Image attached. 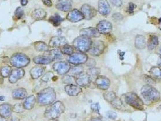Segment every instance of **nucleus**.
I'll return each mask as SVG.
<instances>
[{
  "instance_id": "obj_1",
  "label": "nucleus",
  "mask_w": 161,
  "mask_h": 121,
  "mask_svg": "<svg viewBox=\"0 0 161 121\" xmlns=\"http://www.w3.org/2000/svg\"><path fill=\"white\" fill-rule=\"evenodd\" d=\"M56 99V93L53 88L48 87L38 93V103L41 105H47L53 104Z\"/></svg>"
},
{
  "instance_id": "obj_2",
  "label": "nucleus",
  "mask_w": 161,
  "mask_h": 121,
  "mask_svg": "<svg viewBox=\"0 0 161 121\" xmlns=\"http://www.w3.org/2000/svg\"><path fill=\"white\" fill-rule=\"evenodd\" d=\"M65 111V106L60 102L58 101L51 104L44 113V116L47 119H54L58 118Z\"/></svg>"
},
{
  "instance_id": "obj_3",
  "label": "nucleus",
  "mask_w": 161,
  "mask_h": 121,
  "mask_svg": "<svg viewBox=\"0 0 161 121\" xmlns=\"http://www.w3.org/2000/svg\"><path fill=\"white\" fill-rule=\"evenodd\" d=\"M141 94L147 102H156L160 99L159 92L153 86L149 85H145L142 88Z\"/></svg>"
},
{
  "instance_id": "obj_4",
  "label": "nucleus",
  "mask_w": 161,
  "mask_h": 121,
  "mask_svg": "<svg viewBox=\"0 0 161 121\" xmlns=\"http://www.w3.org/2000/svg\"><path fill=\"white\" fill-rule=\"evenodd\" d=\"M93 41L91 38L85 36H80L75 39L73 43V47L80 52L85 53L88 52L91 48Z\"/></svg>"
},
{
  "instance_id": "obj_5",
  "label": "nucleus",
  "mask_w": 161,
  "mask_h": 121,
  "mask_svg": "<svg viewBox=\"0 0 161 121\" xmlns=\"http://www.w3.org/2000/svg\"><path fill=\"white\" fill-rule=\"evenodd\" d=\"M125 102L131 105L135 109L143 110L144 109V102L142 99L134 93H128L123 96Z\"/></svg>"
},
{
  "instance_id": "obj_6",
  "label": "nucleus",
  "mask_w": 161,
  "mask_h": 121,
  "mask_svg": "<svg viewBox=\"0 0 161 121\" xmlns=\"http://www.w3.org/2000/svg\"><path fill=\"white\" fill-rule=\"evenodd\" d=\"M10 63L12 66L18 69H22L30 63V58L23 53H17L12 56Z\"/></svg>"
},
{
  "instance_id": "obj_7",
  "label": "nucleus",
  "mask_w": 161,
  "mask_h": 121,
  "mask_svg": "<svg viewBox=\"0 0 161 121\" xmlns=\"http://www.w3.org/2000/svg\"><path fill=\"white\" fill-rule=\"evenodd\" d=\"M56 56L53 50L50 51H47L42 55H39L35 56L33 60L34 62L39 65H46L53 62L56 59Z\"/></svg>"
},
{
  "instance_id": "obj_8",
  "label": "nucleus",
  "mask_w": 161,
  "mask_h": 121,
  "mask_svg": "<svg viewBox=\"0 0 161 121\" xmlns=\"http://www.w3.org/2000/svg\"><path fill=\"white\" fill-rule=\"evenodd\" d=\"M88 59V56L84 53L76 52L73 53L69 58V62L75 65L85 64Z\"/></svg>"
},
{
  "instance_id": "obj_9",
  "label": "nucleus",
  "mask_w": 161,
  "mask_h": 121,
  "mask_svg": "<svg viewBox=\"0 0 161 121\" xmlns=\"http://www.w3.org/2000/svg\"><path fill=\"white\" fill-rule=\"evenodd\" d=\"M104 49L105 45L102 41H95L92 43L91 48L88 50V52L94 56H98L104 52Z\"/></svg>"
},
{
  "instance_id": "obj_10",
  "label": "nucleus",
  "mask_w": 161,
  "mask_h": 121,
  "mask_svg": "<svg viewBox=\"0 0 161 121\" xmlns=\"http://www.w3.org/2000/svg\"><path fill=\"white\" fill-rule=\"evenodd\" d=\"M70 65L65 61H59L53 65V70L60 75H64L69 72Z\"/></svg>"
},
{
  "instance_id": "obj_11",
  "label": "nucleus",
  "mask_w": 161,
  "mask_h": 121,
  "mask_svg": "<svg viewBox=\"0 0 161 121\" xmlns=\"http://www.w3.org/2000/svg\"><path fill=\"white\" fill-rule=\"evenodd\" d=\"M95 84L96 87L99 89L102 90H106L110 87V81L106 76L99 75L95 79Z\"/></svg>"
},
{
  "instance_id": "obj_12",
  "label": "nucleus",
  "mask_w": 161,
  "mask_h": 121,
  "mask_svg": "<svg viewBox=\"0 0 161 121\" xmlns=\"http://www.w3.org/2000/svg\"><path fill=\"white\" fill-rule=\"evenodd\" d=\"M66 44H67V40L65 37L56 36L51 38L49 43V46L53 48H60L62 47Z\"/></svg>"
},
{
  "instance_id": "obj_13",
  "label": "nucleus",
  "mask_w": 161,
  "mask_h": 121,
  "mask_svg": "<svg viewBox=\"0 0 161 121\" xmlns=\"http://www.w3.org/2000/svg\"><path fill=\"white\" fill-rule=\"evenodd\" d=\"M96 29L100 34H108L112 31V24L107 20H102L96 25Z\"/></svg>"
},
{
  "instance_id": "obj_14",
  "label": "nucleus",
  "mask_w": 161,
  "mask_h": 121,
  "mask_svg": "<svg viewBox=\"0 0 161 121\" xmlns=\"http://www.w3.org/2000/svg\"><path fill=\"white\" fill-rule=\"evenodd\" d=\"M84 18L81 12L78 9H73L69 12L67 15V19L72 23H77Z\"/></svg>"
},
{
  "instance_id": "obj_15",
  "label": "nucleus",
  "mask_w": 161,
  "mask_h": 121,
  "mask_svg": "<svg viewBox=\"0 0 161 121\" xmlns=\"http://www.w3.org/2000/svg\"><path fill=\"white\" fill-rule=\"evenodd\" d=\"M81 12L84 18L88 20L92 19L96 15V10L88 4H84L81 7Z\"/></svg>"
},
{
  "instance_id": "obj_16",
  "label": "nucleus",
  "mask_w": 161,
  "mask_h": 121,
  "mask_svg": "<svg viewBox=\"0 0 161 121\" xmlns=\"http://www.w3.org/2000/svg\"><path fill=\"white\" fill-rule=\"evenodd\" d=\"M92 82V78L88 74H81L76 79V83L79 87H87L90 86Z\"/></svg>"
},
{
  "instance_id": "obj_17",
  "label": "nucleus",
  "mask_w": 161,
  "mask_h": 121,
  "mask_svg": "<svg viewBox=\"0 0 161 121\" xmlns=\"http://www.w3.org/2000/svg\"><path fill=\"white\" fill-rule=\"evenodd\" d=\"M25 72L23 69H16L13 70L9 76V82L12 84L16 83L18 80L24 77Z\"/></svg>"
},
{
  "instance_id": "obj_18",
  "label": "nucleus",
  "mask_w": 161,
  "mask_h": 121,
  "mask_svg": "<svg viewBox=\"0 0 161 121\" xmlns=\"http://www.w3.org/2000/svg\"><path fill=\"white\" fill-rule=\"evenodd\" d=\"M72 0H58L56 4V8L61 11L67 12L72 8Z\"/></svg>"
},
{
  "instance_id": "obj_19",
  "label": "nucleus",
  "mask_w": 161,
  "mask_h": 121,
  "mask_svg": "<svg viewBox=\"0 0 161 121\" xmlns=\"http://www.w3.org/2000/svg\"><path fill=\"white\" fill-rule=\"evenodd\" d=\"M80 35L81 36H85L88 38H98L100 36V33L96 28H87L82 29L80 30Z\"/></svg>"
},
{
  "instance_id": "obj_20",
  "label": "nucleus",
  "mask_w": 161,
  "mask_h": 121,
  "mask_svg": "<svg viewBox=\"0 0 161 121\" xmlns=\"http://www.w3.org/2000/svg\"><path fill=\"white\" fill-rule=\"evenodd\" d=\"M65 91L69 96H76L82 92V89L78 85L70 84L65 86Z\"/></svg>"
},
{
  "instance_id": "obj_21",
  "label": "nucleus",
  "mask_w": 161,
  "mask_h": 121,
  "mask_svg": "<svg viewBox=\"0 0 161 121\" xmlns=\"http://www.w3.org/2000/svg\"><path fill=\"white\" fill-rule=\"evenodd\" d=\"M111 9L107 0H99L98 3V12L101 15L106 16L110 13Z\"/></svg>"
},
{
  "instance_id": "obj_22",
  "label": "nucleus",
  "mask_w": 161,
  "mask_h": 121,
  "mask_svg": "<svg viewBox=\"0 0 161 121\" xmlns=\"http://www.w3.org/2000/svg\"><path fill=\"white\" fill-rule=\"evenodd\" d=\"M13 111V107L10 104H3L0 105V116L4 118H9Z\"/></svg>"
},
{
  "instance_id": "obj_23",
  "label": "nucleus",
  "mask_w": 161,
  "mask_h": 121,
  "mask_svg": "<svg viewBox=\"0 0 161 121\" xmlns=\"http://www.w3.org/2000/svg\"><path fill=\"white\" fill-rule=\"evenodd\" d=\"M45 71V67L40 65L34 67L30 72V76L33 79H37L41 77Z\"/></svg>"
},
{
  "instance_id": "obj_24",
  "label": "nucleus",
  "mask_w": 161,
  "mask_h": 121,
  "mask_svg": "<svg viewBox=\"0 0 161 121\" xmlns=\"http://www.w3.org/2000/svg\"><path fill=\"white\" fill-rule=\"evenodd\" d=\"M27 95V92L25 89L19 88L14 90L12 92V97L16 100H20L25 98Z\"/></svg>"
},
{
  "instance_id": "obj_25",
  "label": "nucleus",
  "mask_w": 161,
  "mask_h": 121,
  "mask_svg": "<svg viewBox=\"0 0 161 121\" xmlns=\"http://www.w3.org/2000/svg\"><path fill=\"white\" fill-rule=\"evenodd\" d=\"M36 102V98L34 95L27 97L23 103V107L25 110H30L34 108Z\"/></svg>"
},
{
  "instance_id": "obj_26",
  "label": "nucleus",
  "mask_w": 161,
  "mask_h": 121,
  "mask_svg": "<svg viewBox=\"0 0 161 121\" xmlns=\"http://www.w3.org/2000/svg\"><path fill=\"white\" fill-rule=\"evenodd\" d=\"M135 47L138 49L142 50L145 48L146 47V41L145 38L143 35H138L135 38L134 41Z\"/></svg>"
},
{
  "instance_id": "obj_27",
  "label": "nucleus",
  "mask_w": 161,
  "mask_h": 121,
  "mask_svg": "<svg viewBox=\"0 0 161 121\" xmlns=\"http://www.w3.org/2000/svg\"><path fill=\"white\" fill-rule=\"evenodd\" d=\"M159 44L158 38L156 35L150 36L147 43V47L149 50H153L155 49Z\"/></svg>"
},
{
  "instance_id": "obj_28",
  "label": "nucleus",
  "mask_w": 161,
  "mask_h": 121,
  "mask_svg": "<svg viewBox=\"0 0 161 121\" xmlns=\"http://www.w3.org/2000/svg\"><path fill=\"white\" fill-rule=\"evenodd\" d=\"M46 16V12L42 9H37L32 13V17L36 20L43 19Z\"/></svg>"
},
{
  "instance_id": "obj_29",
  "label": "nucleus",
  "mask_w": 161,
  "mask_h": 121,
  "mask_svg": "<svg viewBox=\"0 0 161 121\" xmlns=\"http://www.w3.org/2000/svg\"><path fill=\"white\" fill-rule=\"evenodd\" d=\"M34 47L38 52H47L49 50L48 45L43 41H37L34 44Z\"/></svg>"
},
{
  "instance_id": "obj_30",
  "label": "nucleus",
  "mask_w": 161,
  "mask_h": 121,
  "mask_svg": "<svg viewBox=\"0 0 161 121\" xmlns=\"http://www.w3.org/2000/svg\"><path fill=\"white\" fill-rule=\"evenodd\" d=\"M150 73L152 77L156 79L161 80V68L159 67H153L151 68Z\"/></svg>"
},
{
  "instance_id": "obj_31",
  "label": "nucleus",
  "mask_w": 161,
  "mask_h": 121,
  "mask_svg": "<svg viewBox=\"0 0 161 121\" xmlns=\"http://www.w3.org/2000/svg\"><path fill=\"white\" fill-rule=\"evenodd\" d=\"M49 21L55 27H58L60 25L62 21H64V18H61L60 15H56L55 16H51L49 19Z\"/></svg>"
},
{
  "instance_id": "obj_32",
  "label": "nucleus",
  "mask_w": 161,
  "mask_h": 121,
  "mask_svg": "<svg viewBox=\"0 0 161 121\" xmlns=\"http://www.w3.org/2000/svg\"><path fill=\"white\" fill-rule=\"evenodd\" d=\"M104 98L109 103H112L113 102L114 100L116 99L118 97L116 96V95L115 93L113 91H107L104 93Z\"/></svg>"
},
{
  "instance_id": "obj_33",
  "label": "nucleus",
  "mask_w": 161,
  "mask_h": 121,
  "mask_svg": "<svg viewBox=\"0 0 161 121\" xmlns=\"http://www.w3.org/2000/svg\"><path fill=\"white\" fill-rule=\"evenodd\" d=\"M61 52L64 55L70 56L74 53V47L72 46L66 44L61 49Z\"/></svg>"
},
{
  "instance_id": "obj_34",
  "label": "nucleus",
  "mask_w": 161,
  "mask_h": 121,
  "mask_svg": "<svg viewBox=\"0 0 161 121\" xmlns=\"http://www.w3.org/2000/svg\"><path fill=\"white\" fill-rule=\"evenodd\" d=\"M12 70L9 65H4L0 69V75L3 78H7L9 76Z\"/></svg>"
},
{
  "instance_id": "obj_35",
  "label": "nucleus",
  "mask_w": 161,
  "mask_h": 121,
  "mask_svg": "<svg viewBox=\"0 0 161 121\" xmlns=\"http://www.w3.org/2000/svg\"><path fill=\"white\" fill-rule=\"evenodd\" d=\"M69 72L73 76L74 75L79 76L81 74H82L83 72V67L80 65H76L73 67L72 68H70Z\"/></svg>"
},
{
  "instance_id": "obj_36",
  "label": "nucleus",
  "mask_w": 161,
  "mask_h": 121,
  "mask_svg": "<svg viewBox=\"0 0 161 121\" xmlns=\"http://www.w3.org/2000/svg\"><path fill=\"white\" fill-rule=\"evenodd\" d=\"M99 69L96 68V67H92V68L89 69L87 71V74L92 79L93 78H97L99 75Z\"/></svg>"
},
{
  "instance_id": "obj_37",
  "label": "nucleus",
  "mask_w": 161,
  "mask_h": 121,
  "mask_svg": "<svg viewBox=\"0 0 161 121\" xmlns=\"http://www.w3.org/2000/svg\"><path fill=\"white\" fill-rule=\"evenodd\" d=\"M62 80L64 83L67 84H73L75 82H76V79L72 75H65L62 78Z\"/></svg>"
},
{
  "instance_id": "obj_38",
  "label": "nucleus",
  "mask_w": 161,
  "mask_h": 121,
  "mask_svg": "<svg viewBox=\"0 0 161 121\" xmlns=\"http://www.w3.org/2000/svg\"><path fill=\"white\" fill-rule=\"evenodd\" d=\"M144 82L147 84V85H153L156 84L155 80H154L151 76H149L148 75H144L143 77Z\"/></svg>"
},
{
  "instance_id": "obj_39",
  "label": "nucleus",
  "mask_w": 161,
  "mask_h": 121,
  "mask_svg": "<svg viewBox=\"0 0 161 121\" xmlns=\"http://www.w3.org/2000/svg\"><path fill=\"white\" fill-rule=\"evenodd\" d=\"M53 77V72H49L46 73V74H44V75L42 76V78H41V80H42V81H43V82H47Z\"/></svg>"
},
{
  "instance_id": "obj_40",
  "label": "nucleus",
  "mask_w": 161,
  "mask_h": 121,
  "mask_svg": "<svg viewBox=\"0 0 161 121\" xmlns=\"http://www.w3.org/2000/svg\"><path fill=\"white\" fill-rule=\"evenodd\" d=\"M111 104L112 106H113L114 107V108L117 109H121L122 107V106H123V105H122L123 104H122V101L118 98L116 99L113 102L111 103Z\"/></svg>"
},
{
  "instance_id": "obj_41",
  "label": "nucleus",
  "mask_w": 161,
  "mask_h": 121,
  "mask_svg": "<svg viewBox=\"0 0 161 121\" xmlns=\"http://www.w3.org/2000/svg\"><path fill=\"white\" fill-rule=\"evenodd\" d=\"M24 15V10L22 9L21 8H17V9L15 11V16L17 19L21 18Z\"/></svg>"
},
{
  "instance_id": "obj_42",
  "label": "nucleus",
  "mask_w": 161,
  "mask_h": 121,
  "mask_svg": "<svg viewBox=\"0 0 161 121\" xmlns=\"http://www.w3.org/2000/svg\"><path fill=\"white\" fill-rule=\"evenodd\" d=\"M24 107L21 104H16L13 107V111L15 113H21L23 111Z\"/></svg>"
},
{
  "instance_id": "obj_43",
  "label": "nucleus",
  "mask_w": 161,
  "mask_h": 121,
  "mask_svg": "<svg viewBox=\"0 0 161 121\" xmlns=\"http://www.w3.org/2000/svg\"><path fill=\"white\" fill-rule=\"evenodd\" d=\"M86 64L87 66L90 67V68H92V67H95V66L96 65V62L95 59L93 58H88Z\"/></svg>"
},
{
  "instance_id": "obj_44",
  "label": "nucleus",
  "mask_w": 161,
  "mask_h": 121,
  "mask_svg": "<svg viewBox=\"0 0 161 121\" xmlns=\"http://www.w3.org/2000/svg\"><path fill=\"white\" fill-rule=\"evenodd\" d=\"M91 109L92 110L97 113L98 114H99V110H100V106L99 103H95V104H92L91 105Z\"/></svg>"
},
{
  "instance_id": "obj_45",
  "label": "nucleus",
  "mask_w": 161,
  "mask_h": 121,
  "mask_svg": "<svg viewBox=\"0 0 161 121\" xmlns=\"http://www.w3.org/2000/svg\"><path fill=\"white\" fill-rule=\"evenodd\" d=\"M107 116L109 119H115L117 118V114L113 111H108L107 112Z\"/></svg>"
},
{
  "instance_id": "obj_46",
  "label": "nucleus",
  "mask_w": 161,
  "mask_h": 121,
  "mask_svg": "<svg viewBox=\"0 0 161 121\" xmlns=\"http://www.w3.org/2000/svg\"><path fill=\"white\" fill-rule=\"evenodd\" d=\"M136 8V6L133 3H129V6L128 8V12L129 13H132L134 12V10Z\"/></svg>"
},
{
  "instance_id": "obj_47",
  "label": "nucleus",
  "mask_w": 161,
  "mask_h": 121,
  "mask_svg": "<svg viewBox=\"0 0 161 121\" xmlns=\"http://www.w3.org/2000/svg\"><path fill=\"white\" fill-rule=\"evenodd\" d=\"M122 18H123L122 15H121L120 13H114V14H113V18L114 19L115 21H120V20H121L122 19Z\"/></svg>"
},
{
  "instance_id": "obj_48",
  "label": "nucleus",
  "mask_w": 161,
  "mask_h": 121,
  "mask_svg": "<svg viewBox=\"0 0 161 121\" xmlns=\"http://www.w3.org/2000/svg\"><path fill=\"white\" fill-rule=\"evenodd\" d=\"M110 2L116 7H120L122 4V0H110Z\"/></svg>"
},
{
  "instance_id": "obj_49",
  "label": "nucleus",
  "mask_w": 161,
  "mask_h": 121,
  "mask_svg": "<svg viewBox=\"0 0 161 121\" xmlns=\"http://www.w3.org/2000/svg\"><path fill=\"white\" fill-rule=\"evenodd\" d=\"M43 4L47 7H51L52 6V2L51 0H42Z\"/></svg>"
},
{
  "instance_id": "obj_50",
  "label": "nucleus",
  "mask_w": 161,
  "mask_h": 121,
  "mask_svg": "<svg viewBox=\"0 0 161 121\" xmlns=\"http://www.w3.org/2000/svg\"><path fill=\"white\" fill-rule=\"evenodd\" d=\"M20 2H21V4L23 6H26L27 4L28 0H21Z\"/></svg>"
},
{
  "instance_id": "obj_51",
  "label": "nucleus",
  "mask_w": 161,
  "mask_h": 121,
  "mask_svg": "<svg viewBox=\"0 0 161 121\" xmlns=\"http://www.w3.org/2000/svg\"><path fill=\"white\" fill-rule=\"evenodd\" d=\"M92 121H104V120H103V119L101 118H93V119H92Z\"/></svg>"
},
{
  "instance_id": "obj_52",
  "label": "nucleus",
  "mask_w": 161,
  "mask_h": 121,
  "mask_svg": "<svg viewBox=\"0 0 161 121\" xmlns=\"http://www.w3.org/2000/svg\"><path fill=\"white\" fill-rule=\"evenodd\" d=\"M10 121H20V119H19L18 118H16V117H14V118H12Z\"/></svg>"
},
{
  "instance_id": "obj_53",
  "label": "nucleus",
  "mask_w": 161,
  "mask_h": 121,
  "mask_svg": "<svg viewBox=\"0 0 161 121\" xmlns=\"http://www.w3.org/2000/svg\"><path fill=\"white\" fill-rule=\"evenodd\" d=\"M158 64L159 67L161 68V56H160L158 58Z\"/></svg>"
},
{
  "instance_id": "obj_54",
  "label": "nucleus",
  "mask_w": 161,
  "mask_h": 121,
  "mask_svg": "<svg viewBox=\"0 0 161 121\" xmlns=\"http://www.w3.org/2000/svg\"><path fill=\"white\" fill-rule=\"evenodd\" d=\"M3 78H4L1 75H0V81H1L2 83H3ZM0 84H1V82H0Z\"/></svg>"
},
{
  "instance_id": "obj_55",
  "label": "nucleus",
  "mask_w": 161,
  "mask_h": 121,
  "mask_svg": "<svg viewBox=\"0 0 161 121\" xmlns=\"http://www.w3.org/2000/svg\"><path fill=\"white\" fill-rule=\"evenodd\" d=\"M4 99H5L4 96H0V101H3V100H4Z\"/></svg>"
},
{
  "instance_id": "obj_56",
  "label": "nucleus",
  "mask_w": 161,
  "mask_h": 121,
  "mask_svg": "<svg viewBox=\"0 0 161 121\" xmlns=\"http://www.w3.org/2000/svg\"><path fill=\"white\" fill-rule=\"evenodd\" d=\"M158 52H159V53L160 54V55L161 56V46H160L159 47V49H158Z\"/></svg>"
},
{
  "instance_id": "obj_57",
  "label": "nucleus",
  "mask_w": 161,
  "mask_h": 121,
  "mask_svg": "<svg viewBox=\"0 0 161 121\" xmlns=\"http://www.w3.org/2000/svg\"><path fill=\"white\" fill-rule=\"evenodd\" d=\"M49 121H59L57 119H50Z\"/></svg>"
},
{
  "instance_id": "obj_58",
  "label": "nucleus",
  "mask_w": 161,
  "mask_h": 121,
  "mask_svg": "<svg viewBox=\"0 0 161 121\" xmlns=\"http://www.w3.org/2000/svg\"><path fill=\"white\" fill-rule=\"evenodd\" d=\"M159 109H160V110H161V105H160V107H159Z\"/></svg>"
},
{
  "instance_id": "obj_59",
  "label": "nucleus",
  "mask_w": 161,
  "mask_h": 121,
  "mask_svg": "<svg viewBox=\"0 0 161 121\" xmlns=\"http://www.w3.org/2000/svg\"><path fill=\"white\" fill-rule=\"evenodd\" d=\"M159 20H160V21H161V18H160Z\"/></svg>"
}]
</instances>
